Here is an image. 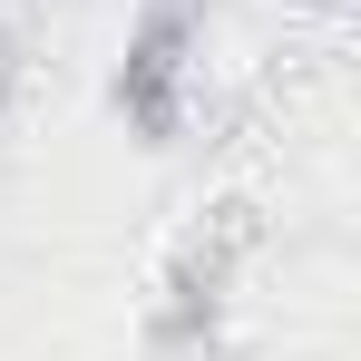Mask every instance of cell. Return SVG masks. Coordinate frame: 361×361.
Here are the masks:
<instances>
[{"label": "cell", "instance_id": "7a4b0ae2", "mask_svg": "<svg viewBox=\"0 0 361 361\" xmlns=\"http://www.w3.org/2000/svg\"><path fill=\"white\" fill-rule=\"evenodd\" d=\"M235 254H244V205H215L205 235H185V254L166 264V302H157V361H195L225 322V283H235Z\"/></svg>", "mask_w": 361, "mask_h": 361}, {"label": "cell", "instance_id": "6da1fadb", "mask_svg": "<svg viewBox=\"0 0 361 361\" xmlns=\"http://www.w3.org/2000/svg\"><path fill=\"white\" fill-rule=\"evenodd\" d=\"M195 30L205 10L195 0H157L118 49V78H108V108L127 118L137 147H176L185 137V78H195Z\"/></svg>", "mask_w": 361, "mask_h": 361}, {"label": "cell", "instance_id": "3957f363", "mask_svg": "<svg viewBox=\"0 0 361 361\" xmlns=\"http://www.w3.org/2000/svg\"><path fill=\"white\" fill-rule=\"evenodd\" d=\"M312 10H342V0H312Z\"/></svg>", "mask_w": 361, "mask_h": 361}]
</instances>
